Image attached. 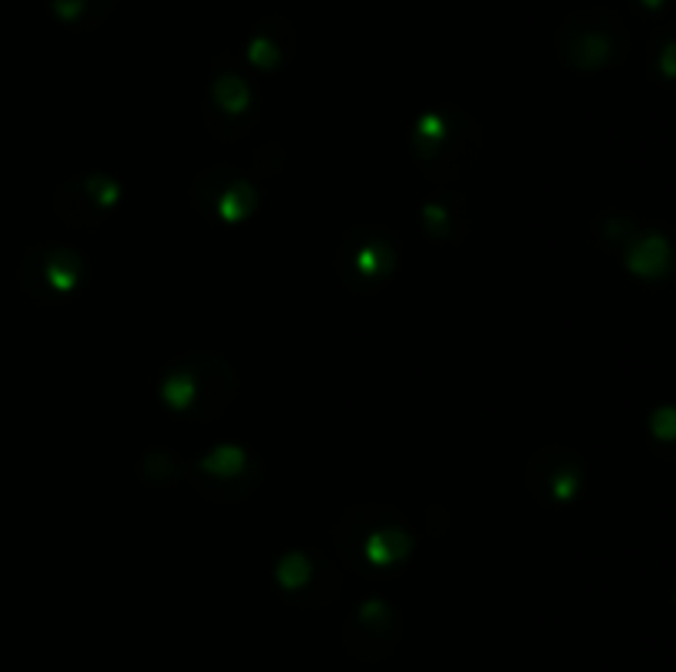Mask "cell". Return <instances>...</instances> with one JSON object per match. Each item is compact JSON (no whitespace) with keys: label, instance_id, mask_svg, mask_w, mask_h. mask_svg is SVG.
Returning <instances> with one entry per match:
<instances>
[{"label":"cell","instance_id":"1","mask_svg":"<svg viewBox=\"0 0 676 672\" xmlns=\"http://www.w3.org/2000/svg\"><path fill=\"white\" fill-rule=\"evenodd\" d=\"M623 47V31L620 24L604 14V11H584L574 14L561 34H557V54L567 67L577 70H597L607 67Z\"/></svg>","mask_w":676,"mask_h":672},{"label":"cell","instance_id":"2","mask_svg":"<svg viewBox=\"0 0 676 672\" xmlns=\"http://www.w3.org/2000/svg\"><path fill=\"white\" fill-rule=\"evenodd\" d=\"M393 261H396V254H393L390 238H383L376 231H353L340 251V271H343L347 284H353V287H376L390 274Z\"/></svg>","mask_w":676,"mask_h":672},{"label":"cell","instance_id":"3","mask_svg":"<svg viewBox=\"0 0 676 672\" xmlns=\"http://www.w3.org/2000/svg\"><path fill=\"white\" fill-rule=\"evenodd\" d=\"M528 485L538 494H551V498H571L577 491V478H581V465L567 448H541L525 471Z\"/></svg>","mask_w":676,"mask_h":672},{"label":"cell","instance_id":"4","mask_svg":"<svg viewBox=\"0 0 676 672\" xmlns=\"http://www.w3.org/2000/svg\"><path fill=\"white\" fill-rule=\"evenodd\" d=\"M34 264H41V277H24L27 287L34 284H47L54 291H67L77 284L80 277V258L70 251H47V254H31Z\"/></svg>","mask_w":676,"mask_h":672},{"label":"cell","instance_id":"5","mask_svg":"<svg viewBox=\"0 0 676 672\" xmlns=\"http://www.w3.org/2000/svg\"><path fill=\"white\" fill-rule=\"evenodd\" d=\"M116 0H50V8L60 21L67 24H77L83 18H93V21H103L110 14V8Z\"/></svg>","mask_w":676,"mask_h":672},{"label":"cell","instance_id":"6","mask_svg":"<svg viewBox=\"0 0 676 672\" xmlns=\"http://www.w3.org/2000/svg\"><path fill=\"white\" fill-rule=\"evenodd\" d=\"M274 31H278V21H274V24H268V27H261V31H258V37L251 41V64H258L261 70L278 67V64H281V57H284V47H281V41L274 37Z\"/></svg>","mask_w":676,"mask_h":672},{"label":"cell","instance_id":"7","mask_svg":"<svg viewBox=\"0 0 676 672\" xmlns=\"http://www.w3.org/2000/svg\"><path fill=\"white\" fill-rule=\"evenodd\" d=\"M215 103H218L222 110H228V113H238V110L248 103V83H245L241 77H235V73L218 77V83H215Z\"/></svg>","mask_w":676,"mask_h":672},{"label":"cell","instance_id":"8","mask_svg":"<svg viewBox=\"0 0 676 672\" xmlns=\"http://www.w3.org/2000/svg\"><path fill=\"white\" fill-rule=\"evenodd\" d=\"M241 462H245V455L238 448H222L212 458H205V468L218 478H235L241 471Z\"/></svg>","mask_w":676,"mask_h":672}]
</instances>
